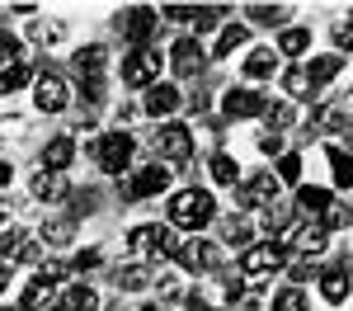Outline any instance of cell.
Listing matches in <instances>:
<instances>
[{
    "label": "cell",
    "mask_w": 353,
    "mask_h": 311,
    "mask_svg": "<svg viewBox=\"0 0 353 311\" xmlns=\"http://www.w3.org/2000/svg\"><path fill=\"white\" fill-rule=\"evenodd\" d=\"M217 217V198L203 194V189H179L170 198V231H203V226Z\"/></svg>",
    "instance_id": "obj_1"
},
{
    "label": "cell",
    "mask_w": 353,
    "mask_h": 311,
    "mask_svg": "<svg viewBox=\"0 0 353 311\" xmlns=\"http://www.w3.org/2000/svg\"><path fill=\"white\" fill-rule=\"evenodd\" d=\"M151 146H156V156H161V161L184 165V161L193 156V132L184 128V123H161V128H156V137H151Z\"/></svg>",
    "instance_id": "obj_2"
},
{
    "label": "cell",
    "mask_w": 353,
    "mask_h": 311,
    "mask_svg": "<svg viewBox=\"0 0 353 311\" xmlns=\"http://www.w3.org/2000/svg\"><path fill=\"white\" fill-rule=\"evenodd\" d=\"M90 156L99 161V170L123 174V170L132 165V137H128V132H109L104 141H94V146H90Z\"/></svg>",
    "instance_id": "obj_3"
},
{
    "label": "cell",
    "mask_w": 353,
    "mask_h": 311,
    "mask_svg": "<svg viewBox=\"0 0 353 311\" xmlns=\"http://www.w3.org/2000/svg\"><path fill=\"white\" fill-rule=\"evenodd\" d=\"M33 104L43 113H61L71 104V85L61 81L57 71H43V76H33Z\"/></svg>",
    "instance_id": "obj_4"
},
{
    "label": "cell",
    "mask_w": 353,
    "mask_h": 311,
    "mask_svg": "<svg viewBox=\"0 0 353 311\" xmlns=\"http://www.w3.org/2000/svg\"><path fill=\"white\" fill-rule=\"evenodd\" d=\"M66 279L57 264H48V269H38L33 274V283L24 288V311H48L52 307V297H57V283Z\"/></svg>",
    "instance_id": "obj_5"
},
{
    "label": "cell",
    "mask_w": 353,
    "mask_h": 311,
    "mask_svg": "<svg viewBox=\"0 0 353 311\" xmlns=\"http://www.w3.org/2000/svg\"><path fill=\"white\" fill-rule=\"evenodd\" d=\"M161 76V52H151V48H137L132 57H123V85H156Z\"/></svg>",
    "instance_id": "obj_6"
},
{
    "label": "cell",
    "mask_w": 353,
    "mask_h": 311,
    "mask_svg": "<svg viewBox=\"0 0 353 311\" xmlns=\"http://www.w3.org/2000/svg\"><path fill=\"white\" fill-rule=\"evenodd\" d=\"M174 259L189 269V274H208V269H217L221 264V250L212 245V241H179V250H174Z\"/></svg>",
    "instance_id": "obj_7"
},
{
    "label": "cell",
    "mask_w": 353,
    "mask_h": 311,
    "mask_svg": "<svg viewBox=\"0 0 353 311\" xmlns=\"http://www.w3.org/2000/svg\"><path fill=\"white\" fill-rule=\"evenodd\" d=\"M283 269V245H245L241 254V274L259 279V274H278Z\"/></svg>",
    "instance_id": "obj_8"
},
{
    "label": "cell",
    "mask_w": 353,
    "mask_h": 311,
    "mask_svg": "<svg viewBox=\"0 0 353 311\" xmlns=\"http://www.w3.org/2000/svg\"><path fill=\"white\" fill-rule=\"evenodd\" d=\"M151 28H156V10H146V5H132V10L118 14V33H123L128 43H137V48L151 38Z\"/></svg>",
    "instance_id": "obj_9"
},
{
    "label": "cell",
    "mask_w": 353,
    "mask_h": 311,
    "mask_svg": "<svg viewBox=\"0 0 353 311\" xmlns=\"http://www.w3.org/2000/svg\"><path fill=\"white\" fill-rule=\"evenodd\" d=\"M165 189H170V170L146 165V170H137L132 179H128L123 194H128V198H156V194H165Z\"/></svg>",
    "instance_id": "obj_10"
},
{
    "label": "cell",
    "mask_w": 353,
    "mask_h": 311,
    "mask_svg": "<svg viewBox=\"0 0 353 311\" xmlns=\"http://www.w3.org/2000/svg\"><path fill=\"white\" fill-rule=\"evenodd\" d=\"M221 109L231 113V118H259V113L269 109V104H264V94H259V90L241 85V90H231V94L221 99Z\"/></svg>",
    "instance_id": "obj_11"
},
{
    "label": "cell",
    "mask_w": 353,
    "mask_h": 311,
    "mask_svg": "<svg viewBox=\"0 0 353 311\" xmlns=\"http://www.w3.org/2000/svg\"><path fill=\"white\" fill-rule=\"evenodd\" d=\"M208 61V52H203V43L198 38H179L174 48H170V66L179 71V76H198V66Z\"/></svg>",
    "instance_id": "obj_12"
},
{
    "label": "cell",
    "mask_w": 353,
    "mask_h": 311,
    "mask_svg": "<svg viewBox=\"0 0 353 311\" xmlns=\"http://www.w3.org/2000/svg\"><path fill=\"white\" fill-rule=\"evenodd\" d=\"M241 203L245 208H269V203H278V179L269 174H254V179H245L241 184Z\"/></svg>",
    "instance_id": "obj_13"
},
{
    "label": "cell",
    "mask_w": 353,
    "mask_h": 311,
    "mask_svg": "<svg viewBox=\"0 0 353 311\" xmlns=\"http://www.w3.org/2000/svg\"><path fill=\"white\" fill-rule=\"evenodd\" d=\"M71 161H76V137H66V132H61V137H52L48 146H43V170L61 174Z\"/></svg>",
    "instance_id": "obj_14"
},
{
    "label": "cell",
    "mask_w": 353,
    "mask_h": 311,
    "mask_svg": "<svg viewBox=\"0 0 353 311\" xmlns=\"http://www.w3.org/2000/svg\"><path fill=\"white\" fill-rule=\"evenodd\" d=\"M179 104H184V99H179V90H174V85H161V81H156L151 90H146V113H151V118H170Z\"/></svg>",
    "instance_id": "obj_15"
},
{
    "label": "cell",
    "mask_w": 353,
    "mask_h": 311,
    "mask_svg": "<svg viewBox=\"0 0 353 311\" xmlns=\"http://www.w3.org/2000/svg\"><path fill=\"white\" fill-rule=\"evenodd\" d=\"M301 71H306V81H311V90H316V85H330L334 76H339V71H344V57H339V52H330V57H311V61H306Z\"/></svg>",
    "instance_id": "obj_16"
},
{
    "label": "cell",
    "mask_w": 353,
    "mask_h": 311,
    "mask_svg": "<svg viewBox=\"0 0 353 311\" xmlns=\"http://www.w3.org/2000/svg\"><path fill=\"white\" fill-rule=\"evenodd\" d=\"M104 66H109V52H104L99 43H90V48L76 52V71H81L85 81H99V76H104Z\"/></svg>",
    "instance_id": "obj_17"
},
{
    "label": "cell",
    "mask_w": 353,
    "mask_h": 311,
    "mask_svg": "<svg viewBox=\"0 0 353 311\" xmlns=\"http://www.w3.org/2000/svg\"><path fill=\"white\" fill-rule=\"evenodd\" d=\"M349 292H353V283H349L344 269H325V274H321V297H325V302L339 307V302H349Z\"/></svg>",
    "instance_id": "obj_18"
},
{
    "label": "cell",
    "mask_w": 353,
    "mask_h": 311,
    "mask_svg": "<svg viewBox=\"0 0 353 311\" xmlns=\"http://www.w3.org/2000/svg\"><path fill=\"white\" fill-rule=\"evenodd\" d=\"M292 245H297L306 259H316V254H325V231L321 226H292V236H288Z\"/></svg>",
    "instance_id": "obj_19"
},
{
    "label": "cell",
    "mask_w": 353,
    "mask_h": 311,
    "mask_svg": "<svg viewBox=\"0 0 353 311\" xmlns=\"http://www.w3.org/2000/svg\"><path fill=\"white\" fill-rule=\"evenodd\" d=\"M273 71H278L273 48H254V52L245 57V76H250V81H273Z\"/></svg>",
    "instance_id": "obj_20"
},
{
    "label": "cell",
    "mask_w": 353,
    "mask_h": 311,
    "mask_svg": "<svg viewBox=\"0 0 353 311\" xmlns=\"http://www.w3.org/2000/svg\"><path fill=\"white\" fill-rule=\"evenodd\" d=\"M28 81H33V66H28V61H14V66L0 71V94H14V90H24Z\"/></svg>",
    "instance_id": "obj_21"
},
{
    "label": "cell",
    "mask_w": 353,
    "mask_h": 311,
    "mask_svg": "<svg viewBox=\"0 0 353 311\" xmlns=\"http://www.w3.org/2000/svg\"><path fill=\"white\" fill-rule=\"evenodd\" d=\"M57 307H61V311H90V307H94V288H90V283H71L66 297H61Z\"/></svg>",
    "instance_id": "obj_22"
},
{
    "label": "cell",
    "mask_w": 353,
    "mask_h": 311,
    "mask_svg": "<svg viewBox=\"0 0 353 311\" xmlns=\"http://www.w3.org/2000/svg\"><path fill=\"white\" fill-rule=\"evenodd\" d=\"M71 236H76V222L71 217H48L43 222V241L48 245H71Z\"/></svg>",
    "instance_id": "obj_23"
},
{
    "label": "cell",
    "mask_w": 353,
    "mask_h": 311,
    "mask_svg": "<svg viewBox=\"0 0 353 311\" xmlns=\"http://www.w3.org/2000/svg\"><path fill=\"white\" fill-rule=\"evenodd\" d=\"M146 283H151V269L146 264H123L118 269V292H141Z\"/></svg>",
    "instance_id": "obj_24"
},
{
    "label": "cell",
    "mask_w": 353,
    "mask_h": 311,
    "mask_svg": "<svg viewBox=\"0 0 353 311\" xmlns=\"http://www.w3.org/2000/svg\"><path fill=\"white\" fill-rule=\"evenodd\" d=\"M306 48H311V28H283V38H278L283 57H301Z\"/></svg>",
    "instance_id": "obj_25"
},
{
    "label": "cell",
    "mask_w": 353,
    "mask_h": 311,
    "mask_svg": "<svg viewBox=\"0 0 353 311\" xmlns=\"http://www.w3.org/2000/svg\"><path fill=\"white\" fill-rule=\"evenodd\" d=\"M250 43V28L245 24H226L221 28V38H217V57H231L236 48H245Z\"/></svg>",
    "instance_id": "obj_26"
},
{
    "label": "cell",
    "mask_w": 353,
    "mask_h": 311,
    "mask_svg": "<svg viewBox=\"0 0 353 311\" xmlns=\"http://www.w3.org/2000/svg\"><path fill=\"white\" fill-rule=\"evenodd\" d=\"M330 203H334V198H330V189H311V184H306V189L297 194V208H301V212H316V217L325 212Z\"/></svg>",
    "instance_id": "obj_27"
},
{
    "label": "cell",
    "mask_w": 353,
    "mask_h": 311,
    "mask_svg": "<svg viewBox=\"0 0 353 311\" xmlns=\"http://www.w3.org/2000/svg\"><path fill=\"white\" fill-rule=\"evenodd\" d=\"M33 194L38 198H61L66 194V179L52 174V170H43V174H33Z\"/></svg>",
    "instance_id": "obj_28"
},
{
    "label": "cell",
    "mask_w": 353,
    "mask_h": 311,
    "mask_svg": "<svg viewBox=\"0 0 353 311\" xmlns=\"http://www.w3.org/2000/svg\"><path fill=\"white\" fill-rule=\"evenodd\" d=\"M330 170H334V184L339 189H353V156H344L339 146L330 151Z\"/></svg>",
    "instance_id": "obj_29"
},
{
    "label": "cell",
    "mask_w": 353,
    "mask_h": 311,
    "mask_svg": "<svg viewBox=\"0 0 353 311\" xmlns=\"http://www.w3.org/2000/svg\"><path fill=\"white\" fill-rule=\"evenodd\" d=\"M212 179H217V184H236V179H241V165H236V156L217 151V156H212Z\"/></svg>",
    "instance_id": "obj_30"
},
{
    "label": "cell",
    "mask_w": 353,
    "mask_h": 311,
    "mask_svg": "<svg viewBox=\"0 0 353 311\" xmlns=\"http://www.w3.org/2000/svg\"><path fill=\"white\" fill-rule=\"evenodd\" d=\"M156 231H161V226H132V231H128V245H132L137 254H156Z\"/></svg>",
    "instance_id": "obj_31"
},
{
    "label": "cell",
    "mask_w": 353,
    "mask_h": 311,
    "mask_svg": "<svg viewBox=\"0 0 353 311\" xmlns=\"http://www.w3.org/2000/svg\"><path fill=\"white\" fill-rule=\"evenodd\" d=\"M349 222H353V208H339V203H330L321 212V231H344Z\"/></svg>",
    "instance_id": "obj_32"
},
{
    "label": "cell",
    "mask_w": 353,
    "mask_h": 311,
    "mask_svg": "<svg viewBox=\"0 0 353 311\" xmlns=\"http://www.w3.org/2000/svg\"><path fill=\"white\" fill-rule=\"evenodd\" d=\"M316 128H325V132H344V128H349V118H344V109L325 104V109L316 113Z\"/></svg>",
    "instance_id": "obj_33"
},
{
    "label": "cell",
    "mask_w": 353,
    "mask_h": 311,
    "mask_svg": "<svg viewBox=\"0 0 353 311\" xmlns=\"http://www.w3.org/2000/svg\"><path fill=\"white\" fill-rule=\"evenodd\" d=\"M273 311H306V292H301V288H283V292L273 297Z\"/></svg>",
    "instance_id": "obj_34"
},
{
    "label": "cell",
    "mask_w": 353,
    "mask_h": 311,
    "mask_svg": "<svg viewBox=\"0 0 353 311\" xmlns=\"http://www.w3.org/2000/svg\"><path fill=\"white\" fill-rule=\"evenodd\" d=\"M264 118H269V132L273 128H292V123H297V109H292V104H269Z\"/></svg>",
    "instance_id": "obj_35"
},
{
    "label": "cell",
    "mask_w": 353,
    "mask_h": 311,
    "mask_svg": "<svg viewBox=\"0 0 353 311\" xmlns=\"http://www.w3.org/2000/svg\"><path fill=\"white\" fill-rule=\"evenodd\" d=\"M278 184H297L301 179V156H278Z\"/></svg>",
    "instance_id": "obj_36"
},
{
    "label": "cell",
    "mask_w": 353,
    "mask_h": 311,
    "mask_svg": "<svg viewBox=\"0 0 353 311\" xmlns=\"http://www.w3.org/2000/svg\"><path fill=\"white\" fill-rule=\"evenodd\" d=\"M283 90H288V94H292V99H311V94H306V90H311V81H306V71H288V76H283Z\"/></svg>",
    "instance_id": "obj_37"
},
{
    "label": "cell",
    "mask_w": 353,
    "mask_h": 311,
    "mask_svg": "<svg viewBox=\"0 0 353 311\" xmlns=\"http://www.w3.org/2000/svg\"><path fill=\"white\" fill-rule=\"evenodd\" d=\"M61 33H66V28L57 24V19H38V24H33V38H38V43H61Z\"/></svg>",
    "instance_id": "obj_38"
},
{
    "label": "cell",
    "mask_w": 353,
    "mask_h": 311,
    "mask_svg": "<svg viewBox=\"0 0 353 311\" xmlns=\"http://www.w3.org/2000/svg\"><path fill=\"white\" fill-rule=\"evenodd\" d=\"M14 61H19V38L14 33H0V71L14 66Z\"/></svg>",
    "instance_id": "obj_39"
},
{
    "label": "cell",
    "mask_w": 353,
    "mask_h": 311,
    "mask_svg": "<svg viewBox=\"0 0 353 311\" xmlns=\"http://www.w3.org/2000/svg\"><path fill=\"white\" fill-rule=\"evenodd\" d=\"M250 14H254V24H283V10L278 5H250Z\"/></svg>",
    "instance_id": "obj_40"
},
{
    "label": "cell",
    "mask_w": 353,
    "mask_h": 311,
    "mask_svg": "<svg viewBox=\"0 0 353 311\" xmlns=\"http://www.w3.org/2000/svg\"><path fill=\"white\" fill-rule=\"evenodd\" d=\"M161 14H165V19H179V24H193V14H198V5H165Z\"/></svg>",
    "instance_id": "obj_41"
},
{
    "label": "cell",
    "mask_w": 353,
    "mask_h": 311,
    "mask_svg": "<svg viewBox=\"0 0 353 311\" xmlns=\"http://www.w3.org/2000/svg\"><path fill=\"white\" fill-rule=\"evenodd\" d=\"M226 241H231V245H245V241H250V226L231 217V222H226Z\"/></svg>",
    "instance_id": "obj_42"
},
{
    "label": "cell",
    "mask_w": 353,
    "mask_h": 311,
    "mask_svg": "<svg viewBox=\"0 0 353 311\" xmlns=\"http://www.w3.org/2000/svg\"><path fill=\"white\" fill-rule=\"evenodd\" d=\"M259 151H264V156H278V151H283V132H264V137H259Z\"/></svg>",
    "instance_id": "obj_43"
},
{
    "label": "cell",
    "mask_w": 353,
    "mask_h": 311,
    "mask_svg": "<svg viewBox=\"0 0 353 311\" xmlns=\"http://www.w3.org/2000/svg\"><path fill=\"white\" fill-rule=\"evenodd\" d=\"M14 259H19V264H38V241H28V236H24V245L14 250Z\"/></svg>",
    "instance_id": "obj_44"
},
{
    "label": "cell",
    "mask_w": 353,
    "mask_h": 311,
    "mask_svg": "<svg viewBox=\"0 0 353 311\" xmlns=\"http://www.w3.org/2000/svg\"><path fill=\"white\" fill-rule=\"evenodd\" d=\"M334 48H339V52L353 48V24H334Z\"/></svg>",
    "instance_id": "obj_45"
},
{
    "label": "cell",
    "mask_w": 353,
    "mask_h": 311,
    "mask_svg": "<svg viewBox=\"0 0 353 311\" xmlns=\"http://www.w3.org/2000/svg\"><path fill=\"white\" fill-rule=\"evenodd\" d=\"M212 24H217V10H198V14H193V28H198V33H208Z\"/></svg>",
    "instance_id": "obj_46"
},
{
    "label": "cell",
    "mask_w": 353,
    "mask_h": 311,
    "mask_svg": "<svg viewBox=\"0 0 353 311\" xmlns=\"http://www.w3.org/2000/svg\"><path fill=\"white\" fill-rule=\"evenodd\" d=\"M99 259H104L99 250H81V259H76V269H99Z\"/></svg>",
    "instance_id": "obj_47"
},
{
    "label": "cell",
    "mask_w": 353,
    "mask_h": 311,
    "mask_svg": "<svg viewBox=\"0 0 353 311\" xmlns=\"http://www.w3.org/2000/svg\"><path fill=\"white\" fill-rule=\"evenodd\" d=\"M10 288V264H0V292Z\"/></svg>",
    "instance_id": "obj_48"
},
{
    "label": "cell",
    "mask_w": 353,
    "mask_h": 311,
    "mask_svg": "<svg viewBox=\"0 0 353 311\" xmlns=\"http://www.w3.org/2000/svg\"><path fill=\"white\" fill-rule=\"evenodd\" d=\"M0 311H24V307H0Z\"/></svg>",
    "instance_id": "obj_49"
},
{
    "label": "cell",
    "mask_w": 353,
    "mask_h": 311,
    "mask_svg": "<svg viewBox=\"0 0 353 311\" xmlns=\"http://www.w3.org/2000/svg\"><path fill=\"white\" fill-rule=\"evenodd\" d=\"M0 222H5V203H0Z\"/></svg>",
    "instance_id": "obj_50"
},
{
    "label": "cell",
    "mask_w": 353,
    "mask_h": 311,
    "mask_svg": "<svg viewBox=\"0 0 353 311\" xmlns=\"http://www.w3.org/2000/svg\"><path fill=\"white\" fill-rule=\"evenodd\" d=\"M141 311H161V307H141Z\"/></svg>",
    "instance_id": "obj_51"
},
{
    "label": "cell",
    "mask_w": 353,
    "mask_h": 311,
    "mask_svg": "<svg viewBox=\"0 0 353 311\" xmlns=\"http://www.w3.org/2000/svg\"><path fill=\"white\" fill-rule=\"evenodd\" d=\"M203 311H221V307H203Z\"/></svg>",
    "instance_id": "obj_52"
}]
</instances>
